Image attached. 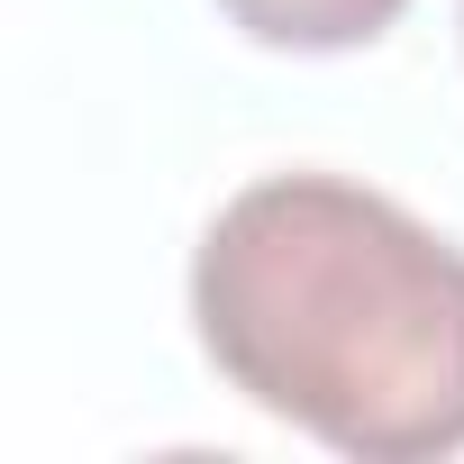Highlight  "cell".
I'll use <instances>...</instances> for the list:
<instances>
[{"mask_svg": "<svg viewBox=\"0 0 464 464\" xmlns=\"http://www.w3.org/2000/svg\"><path fill=\"white\" fill-rule=\"evenodd\" d=\"M227 392L355 464L464 455V246L346 173H256L191 246Z\"/></svg>", "mask_w": 464, "mask_h": 464, "instance_id": "obj_1", "label": "cell"}, {"mask_svg": "<svg viewBox=\"0 0 464 464\" xmlns=\"http://www.w3.org/2000/svg\"><path fill=\"white\" fill-rule=\"evenodd\" d=\"M410 0H218V19L274 55H355L373 46Z\"/></svg>", "mask_w": 464, "mask_h": 464, "instance_id": "obj_2", "label": "cell"}]
</instances>
